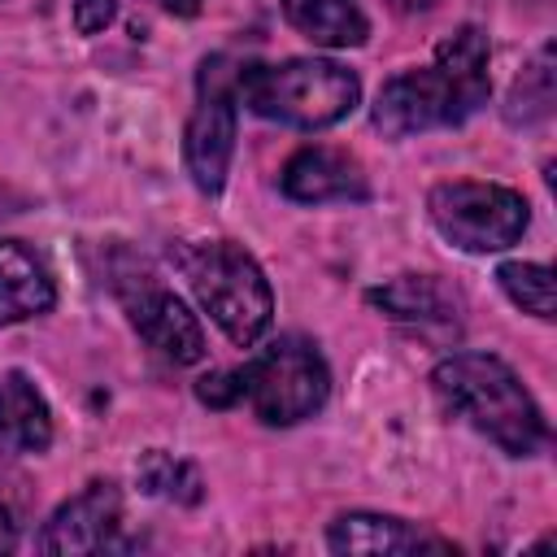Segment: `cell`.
Masks as SVG:
<instances>
[{
    "mask_svg": "<svg viewBox=\"0 0 557 557\" xmlns=\"http://www.w3.org/2000/svg\"><path fill=\"white\" fill-rule=\"evenodd\" d=\"M487 35L479 26H457L440 39L431 65L405 70L383 83L374 100V126L387 139H405L431 126H457L470 113H479L492 96L487 74Z\"/></svg>",
    "mask_w": 557,
    "mask_h": 557,
    "instance_id": "1",
    "label": "cell"
},
{
    "mask_svg": "<svg viewBox=\"0 0 557 557\" xmlns=\"http://www.w3.org/2000/svg\"><path fill=\"white\" fill-rule=\"evenodd\" d=\"M331 392V370L322 352L300 335H278L252 361L235 370H213L196 383V396L213 409L248 405L265 426H296L322 409Z\"/></svg>",
    "mask_w": 557,
    "mask_h": 557,
    "instance_id": "2",
    "label": "cell"
},
{
    "mask_svg": "<svg viewBox=\"0 0 557 557\" xmlns=\"http://www.w3.org/2000/svg\"><path fill=\"white\" fill-rule=\"evenodd\" d=\"M440 400L509 457H531L548 440L544 413L522 379L492 352H453L431 370Z\"/></svg>",
    "mask_w": 557,
    "mask_h": 557,
    "instance_id": "3",
    "label": "cell"
},
{
    "mask_svg": "<svg viewBox=\"0 0 557 557\" xmlns=\"http://www.w3.org/2000/svg\"><path fill=\"white\" fill-rule=\"evenodd\" d=\"M235 100H244L257 117L322 131L348 117L361 100V83L348 65L326 57H292L278 65H244L235 78Z\"/></svg>",
    "mask_w": 557,
    "mask_h": 557,
    "instance_id": "4",
    "label": "cell"
},
{
    "mask_svg": "<svg viewBox=\"0 0 557 557\" xmlns=\"http://www.w3.org/2000/svg\"><path fill=\"white\" fill-rule=\"evenodd\" d=\"M174 261L187 274L205 313L226 331L231 344L252 348L270 331L274 292L248 248H239L235 239H196V244H178Z\"/></svg>",
    "mask_w": 557,
    "mask_h": 557,
    "instance_id": "5",
    "label": "cell"
},
{
    "mask_svg": "<svg viewBox=\"0 0 557 557\" xmlns=\"http://www.w3.org/2000/svg\"><path fill=\"white\" fill-rule=\"evenodd\" d=\"M431 226L461 252H500L527 231V200L505 183L453 178L435 183L426 196Z\"/></svg>",
    "mask_w": 557,
    "mask_h": 557,
    "instance_id": "6",
    "label": "cell"
},
{
    "mask_svg": "<svg viewBox=\"0 0 557 557\" xmlns=\"http://www.w3.org/2000/svg\"><path fill=\"white\" fill-rule=\"evenodd\" d=\"M235 78H239V61L231 57H209L200 65V100L196 113L187 122L183 135V157H187V174L205 196H218L231 170V152H235Z\"/></svg>",
    "mask_w": 557,
    "mask_h": 557,
    "instance_id": "7",
    "label": "cell"
},
{
    "mask_svg": "<svg viewBox=\"0 0 557 557\" xmlns=\"http://www.w3.org/2000/svg\"><path fill=\"white\" fill-rule=\"evenodd\" d=\"M113 292L131 318V326L174 366H191L205 357V331L196 322V313L157 283V274L139 261H122L113 265Z\"/></svg>",
    "mask_w": 557,
    "mask_h": 557,
    "instance_id": "8",
    "label": "cell"
},
{
    "mask_svg": "<svg viewBox=\"0 0 557 557\" xmlns=\"http://www.w3.org/2000/svg\"><path fill=\"white\" fill-rule=\"evenodd\" d=\"M44 553H109L126 548L122 540V492L109 479L87 483L78 496H70L39 535Z\"/></svg>",
    "mask_w": 557,
    "mask_h": 557,
    "instance_id": "9",
    "label": "cell"
},
{
    "mask_svg": "<svg viewBox=\"0 0 557 557\" xmlns=\"http://www.w3.org/2000/svg\"><path fill=\"white\" fill-rule=\"evenodd\" d=\"M278 187H283L287 200H300V205L366 200L370 196L361 161L339 152V148H322V144H309V148L292 152L283 174H278Z\"/></svg>",
    "mask_w": 557,
    "mask_h": 557,
    "instance_id": "10",
    "label": "cell"
},
{
    "mask_svg": "<svg viewBox=\"0 0 557 557\" xmlns=\"http://www.w3.org/2000/svg\"><path fill=\"white\" fill-rule=\"evenodd\" d=\"M326 544L335 553H453V540L387 513H339L326 527Z\"/></svg>",
    "mask_w": 557,
    "mask_h": 557,
    "instance_id": "11",
    "label": "cell"
},
{
    "mask_svg": "<svg viewBox=\"0 0 557 557\" xmlns=\"http://www.w3.org/2000/svg\"><path fill=\"white\" fill-rule=\"evenodd\" d=\"M366 300L374 309H383L387 318L396 322H409V326H440V331H457L461 322V305H457V292H448L435 274H400L383 287H370Z\"/></svg>",
    "mask_w": 557,
    "mask_h": 557,
    "instance_id": "12",
    "label": "cell"
},
{
    "mask_svg": "<svg viewBox=\"0 0 557 557\" xmlns=\"http://www.w3.org/2000/svg\"><path fill=\"white\" fill-rule=\"evenodd\" d=\"M57 300L48 265L22 244V239H0V326L39 318Z\"/></svg>",
    "mask_w": 557,
    "mask_h": 557,
    "instance_id": "13",
    "label": "cell"
},
{
    "mask_svg": "<svg viewBox=\"0 0 557 557\" xmlns=\"http://www.w3.org/2000/svg\"><path fill=\"white\" fill-rule=\"evenodd\" d=\"M52 444V409L30 374H0V448L4 453H44Z\"/></svg>",
    "mask_w": 557,
    "mask_h": 557,
    "instance_id": "14",
    "label": "cell"
},
{
    "mask_svg": "<svg viewBox=\"0 0 557 557\" xmlns=\"http://www.w3.org/2000/svg\"><path fill=\"white\" fill-rule=\"evenodd\" d=\"M283 17L318 48H357L370 35V22L357 0H278Z\"/></svg>",
    "mask_w": 557,
    "mask_h": 557,
    "instance_id": "15",
    "label": "cell"
},
{
    "mask_svg": "<svg viewBox=\"0 0 557 557\" xmlns=\"http://www.w3.org/2000/svg\"><path fill=\"white\" fill-rule=\"evenodd\" d=\"M548 109H553V44H544V48L535 52V61L513 78L505 117L527 126V122L548 117Z\"/></svg>",
    "mask_w": 557,
    "mask_h": 557,
    "instance_id": "16",
    "label": "cell"
},
{
    "mask_svg": "<svg viewBox=\"0 0 557 557\" xmlns=\"http://www.w3.org/2000/svg\"><path fill=\"white\" fill-rule=\"evenodd\" d=\"M135 474H139V487L148 496H165V500H178V505H196L200 500V474L187 461H178V457H170L161 448L144 453Z\"/></svg>",
    "mask_w": 557,
    "mask_h": 557,
    "instance_id": "17",
    "label": "cell"
},
{
    "mask_svg": "<svg viewBox=\"0 0 557 557\" xmlns=\"http://www.w3.org/2000/svg\"><path fill=\"white\" fill-rule=\"evenodd\" d=\"M505 296L522 309V313H535V318H553V270L540 265V261H505L496 270Z\"/></svg>",
    "mask_w": 557,
    "mask_h": 557,
    "instance_id": "18",
    "label": "cell"
},
{
    "mask_svg": "<svg viewBox=\"0 0 557 557\" xmlns=\"http://www.w3.org/2000/svg\"><path fill=\"white\" fill-rule=\"evenodd\" d=\"M117 17V0H74V26L78 35H100Z\"/></svg>",
    "mask_w": 557,
    "mask_h": 557,
    "instance_id": "19",
    "label": "cell"
},
{
    "mask_svg": "<svg viewBox=\"0 0 557 557\" xmlns=\"http://www.w3.org/2000/svg\"><path fill=\"white\" fill-rule=\"evenodd\" d=\"M0 453H4V448H0ZM22 487H26V479L0 457V500H17V505H22V496H26Z\"/></svg>",
    "mask_w": 557,
    "mask_h": 557,
    "instance_id": "20",
    "label": "cell"
},
{
    "mask_svg": "<svg viewBox=\"0 0 557 557\" xmlns=\"http://www.w3.org/2000/svg\"><path fill=\"white\" fill-rule=\"evenodd\" d=\"M157 4H161L165 13H174V17H196L205 0H157Z\"/></svg>",
    "mask_w": 557,
    "mask_h": 557,
    "instance_id": "21",
    "label": "cell"
},
{
    "mask_svg": "<svg viewBox=\"0 0 557 557\" xmlns=\"http://www.w3.org/2000/svg\"><path fill=\"white\" fill-rule=\"evenodd\" d=\"M435 0H392V9H400V13H422V9H431Z\"/></svg>",
    "mask_w": 557,
    "mask_h": 557,
    "instance_id": "22",
    "label": "cell"
}]
</instances>
